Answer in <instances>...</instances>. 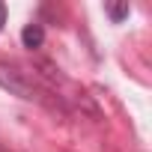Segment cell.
I'll return each instance as SVG.
<instances>
[{"label":"cell","mask_w":152,"mask_h":152,"mask_svg":"<svg viewBox=\"0 0 152 152\" xmlns=\"http://www.w3.org/2000/svg\"><path fill=\"white\" fill-rule=\"evenodd\" d=\"M0 87H6L9 93L27 99V102H42V90L36 87V81L30 78V72H21L15 66H6V63H0Z\"/></svg>","instance_id":"obj_1"},{"label":"cell","mask_w":152,"mask_h":152,"mask_svg":"<svg viewBox=\"0 0 152 152\" xmlns=\"http://www.w3.org/2000/svg\"><path fill=\"white\" fill-rule=\"evenodd\" d=\"M104 12L110 15V21H116V24H119L122 18H128L131 6H128V3H107V6H104Z\"/></svg>","instance_id":"obj_3"},{"label":"cell","mask_w":152,"mask_h":152,"mask_svg":"<svg viewBox=\"0 0 152 152\" xmlns=\"http://www.w3.org/2000/svg\"><path fill=\"white\" fill-rule=\"evenodd\" d=\"M3 24H6V3H0V30H3Z\"/></svg>","instance_id":"obj_4"},{"label":"cell","mask_w":152,"mask_h":152,"mask_svg":"<svg viewBox=\"0 0 152 152\" xmlns=\"http://www.w3.org/2000/svg\"><path fill=\"white\" fill-rule=\"evenodd\" d=\"M42 42H45V30H42V24H27V27L21 30V45H24V48L36 51V48H42Z\"/></svg>","instance_id":"obj_2"}]
</instances>
